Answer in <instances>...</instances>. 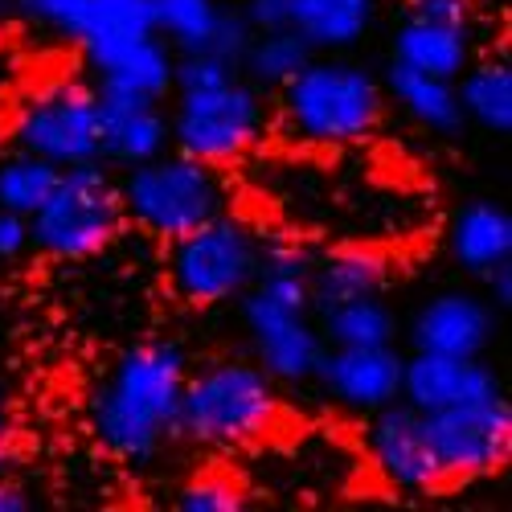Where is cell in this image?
Listing matches in <instances>:
<instances>
[{
	"label": "cell",
	"mask_w": 512,
	"mask_h": 512,
	"mask_svg": "<svg viewBox=\"0 0 512 512\" xmlns=\"http://www.w3.org/2000/svg\"><path fill=\"white\" fill-rule=\"evenodd\" d=\"M33 25L70 37L87 50L152 33V0H13Z\"/></svg>",
	"instance_id": "cell-12"
},
{
	"label": "cell",
	"mask_w": 512,
	"mask_h": 512,
	"mask_svg": "<svg viewBox=\"0 0 512 512\" xmlns=\"http://www.w3.org/2000/svg\"><path fill=\"white\" fill-rule=\"evenodd\" d=\"M406 17L472 29V0H406Z\"/></svg>",
	"instance_id": "cell-29"
},
{
	"label": "cell",
	"mask_w": 512,
	"mask_h": 512,
	"mask_svg": "<svg viewBox=\"0 0 512 512\" xmlns=\"http://www.w3.org/2000/svg\"><path fill=\"white\" fill-rule=\"evenodd\" d=\"M283 402L275 377L259 361H213L185 377L177 439L197 447L238 451L279 426Z\"/></svg>",
	"instance_id": "cell-3"
},
{
	"label": "cell",
	"mask_w": 512,
	"mask_h": 512,
	"mask_svg": "<svg viewBox=\"0 0 512 512\" xmlns=\"http://www.w3.org/2000/svg\"><path fill=\"white\" fill-rule=\"evenodd\" d=\"M496 316L492 304L472 291H439L431 295L410 324V345L418 353H447V357H480L492 345Z\"/></svg>",
	"instance_id": "cell-16"
},
{
	"label": "cell",
	"mask_w": 512,
	"mask_h": 512,
	"mask_svg": "<svg viewBox=\"0 0 512 512\" xmlns=\"http://www.w3.org/2000/svg\"><path fill=\"white\" fill-rule=\"evenodd\" d=\"M291 5L295 0H246L242 17L250 21V29H279L291 25Z\"/></svg>",
	"instance_id": "cell-30"
},
{
	"label": "cell",
	"mask_w": 512,
	"mask_h": 512,
	"mask_svg": "<svg viewBox=\"0 0 512 512\" xmlns=\"http://www.w3.org/2000/svg\"><path fill=\"white\" fill-rule=\"evenodd\" d=\"M177 508L181 512H238L246 508V488L230 476V472H197L193 480H185L177 488Z\"/></svg>",
	"instance_id": "cell-28"
},
{
	"label": "cell",
	"mask_w": 512,
	"mask_h": 512,
	"mask_svg": "<svg viewBox=\"0 0 512 512\" xmlns=\"http://www.w3.org/2000/svg\"><path fill=\"white\" fill-rule=\"evenodd\" d=\"M394 62H402L410 70H422V74L459 78L463 66L472 62V29L406 17L394 33Z\"/></svg>",
	"instance_id": "cell-22"
},
{
	"label": "cell",
	"mask_w": 512,
	"mask_h": 512,
	"mask_svg": "<svg viewBox=\"0 0 512 512\" xmlns=\"http://www.w3.org/2000/svg\"><path fill=\"white\" fill-rule=\"evenodd\" d=\"M365 447H369V463L390 488L414 496L447 488L439 455L431 447V435H426V414H418L410 402L398 398L377 406L365 426Z\"/></svg>",
	"instance_id": "cell-11"
},
{
	"label": "cell",
	"mask_w": 512,
	"mask_h": 512,
	"mask_svg": "<svg viewBox=\"0 0 512 512\" xmlns=\"http://www.w3.org/2000/svg\"><path fill=\"white\" fill-rule=\"evenodd\" d=\"M127 222L119 177L103 160L70 164L58 173L50 197L29 213V246L58 263H82L103 254Z\"/></svg>",
	"instance_id": "cell-5"
},
{
	"label": "cell",
	"mask_w": 512,
	"mask_h": 512,
	"mask_svg": "<svg viewBox=\"0 0 512 512\" xmlns=\"http://www.w3.org/2000/svg\"><path fill=\"white\" fill-rule=\"evenodd\" d=\"M87 66L95 74V91L103 99L164 103L173 95V50L156 33L87 50Z\"/></svg>",
	"instance_id": "cell-14"
},
{
	"label": "cell",
	"mask_w": 512,
	"mask_h": 512,
	"mask_svg": "<svg viewBox=\"0 0 512 512\" xmlns=\"http://www.w3.org/2000/svg\"><path fill=\"white\" fill-rule=\"evenodd\" d=\"M312 58V46L295 33L291 25L279 29H254L250 46L242 54V74L254 82L259 91H279L283 82Z\"/></svg>",
	"instance_id": "cell-24"
},
{
	"label": "cell",
	"mask_w": 512,
	"mask_h": 512,
	"mask_svg": "<svg viewBox=\"0 0 512 512\" xmlns=\"http://www.w3.org/2000/svg\"><path fill=\"white\" fill-rule=\"evenodd\" d=\"M189 361L177 340L132 345L91 394V431L123 463H148L177 439Z\"/></svg>",
	"instance_id": "cell-1"
},
{
	"label": "cell",
	"mask_w": 512,
	"mask_h": 512,
	"mask_svg": "<svg viewBox=\"0 0 512 512\" xmlns=\"http://www.w3.org/2000/svg\"><path fill=\"white\" fill-rule=\"evenodd\" d=\"M103 99V95H99ZM168 148L164 103L144 99H103V164L132 168Z\"/></svg>",
	"instance_id": "cell-18"
},
{
	"label": "cell",
	"mask_w": 512,
	"mask_h": 512,
	"mask_svg": "<svg viewBox=\"0 0 512 512\" xmlns=\"http://www.w3.org/2000/svg\"><path fill=\"white\" fill-rule=\"evenodd\" d=\"M500 394V377L480 357H447V353H418L402 365V402L418 414H435L447 406L480 402Z\"/></svg>",
	"instance_id": "cell-15"
},
{
	"label": "cell",
	"mask_w": 512,
	"mask_h": 512,
	"mask_svg": "<svg viewBox=\"0 0 512 512\" xmlns=\"http://www.w3.org/2000/svg\"><path fill=\"white\" fill-rule=\"evenodd\" d=\"M271 107L250 78H230L205 91H173L168 115V144L205 164H238L267 136Z\"/></svg>",
	"instance_id": "cell-6"
},
{
	"label": "cell",
	"mask_w": 512,
	"mask_h": 512,
	"mask_svg": "<svg viewBox=\"0 0 512 512\" xmlns=\"http://www.w3.org/2000/svg\"><path fill=\"white\" fill-rule=\"evenodd\" d=\"M390 287V259L373 246H332L324 254H312L308 267V300L312 312H328L336 304L381 295Z\"/></svg>",
	"instance_id": "cell-17"
},
{
	"label": "cell",
	"mask_w": 512,
	"mask_h": 512,
	"mask_svg": "<svg viewBox=\"0 0 512 512\" xmlns=\"http://www.w3.org/2000/svg\"><path fill=\"white\" fill-rule=\"evenodd\" d=\"M402 365L406 357L394 345H324L312 377L332 402L373 414L402 398Z\"/></svg>",
	"instance_id": "cell-13"
},
{
	"label": "cell",
	"mask_w": 512,
	"mask_h": 512,
	"mask_svg": "<svg viewBox=\"0 0 512 512\" xmlns=\"http://www.w3.org/2000/svg\"><path fill=\"white\" fill-rule=\"evenodd\" d=\"M426 435H431L447 484L496 476L512 459V406L504 402V394H492L480 402L435 410L426 414Z\"/></svg>",
	"instance_id": "cell-10"
},
{
	"label": "cell",
	"mask_w": 512,
	"mask_h": 512,
	"mask_svg": "<svg viewBox=\"0 0 512 512\" xmlns=\"http://www.w3.org/2000/svg\"><path fill=\"white\" fill-rule=\"evenodd\" d=\"M119 197L127 222L160 242H173L230 209V181L218 164L164 148L160 156L127 168L119 177Z\"/></svg>",
	"instance_id": "cell-4"
},
{
	"label": "cell",
	"mask_w": 512,
	"mask_h": 512,
	"mask_svg": "<svg viewBox=\"0 0 512 512\" xmlns=\"http://www.w3.org/2000/svg\"><path fill=\"white\" fill-rule=\"evenodd\" d=\"M324 345H394L398 340V320L381 295H365V300L336 304L316 316Z\"/></svg>",
	"instance_id": "cell-25"
},
{
	"label": "cell",
	"mask_w": 512,
	"mask_h": 512,
	"mask_svg": "<svg viewBox=\"0 0 512 512\" xmlns=\"http://www.w3.org/2000/svg\"><path fill=\"white\" fill-rule=\"evenodd\" d=\"M222 13L218 0H152V33L168 41L173 54L205 50Z\"/></svg>",
	"instance_id": "cell-26"
},
{
	"label": "cell",
	"mask_w": 512,
	"mask_h": 512,
	"mask_svg": "<svg viewBox=\"0 0 512 512\" xmlns=\"http://www.w3.org/2000/svg\"><path fill=\"white\" fill-rule=\"evenodd\" d=\"M13 459H17V431H13V418L0 410V476H9Z\"/></svg>",
	"instance_id": "cell-32"
},
{
	"label": "cell",
	"mask_w": 512,
	"mask_h": 512,
	"mask_svg": "<svg viewBox=\"0 0 512 512\" xmlns=\"http://www.w3.org/2000/svg\"><path fill=\"white\" fill-rule=\"evenodd\" d=\"M488 283V304L496 308H508L512 304V259L508 263H496L488 275H480Z\"/></svg>",
	"instance_id": "cell-31"
},
{
	"label": "cell",
	"mask_w": 512,
	"mask_h": 512,
	"mask_svg": "<svg viewBox=\"0 0 512 512\" xmlns=\"http://www.w3.org/2000/svg\"><path fill=\"white\" fill-rule=\"evenodd\" d=\"M17 144L58 168L103 160V99L95 82H54L17 115Z\"/></svg>",
	"instance_id": "cell-9"
},
{
	"label": "cell",
	"mask_w": 512,
	"mask_h": 512,
	"mask_svg": "<svg viewBox=\"0 0 512 512\" xmlns=\"http://www.w3.org/2000/svg\"><path fill=\"white\" fill-rule=\"evenodd\" d=\"M447 246L463 271L488 275L496 263L512 259V213L496 201H467L455 213Z\"/></svg>",
	"instance_id": "cell-20"
},
{
	"label": "cell",
	"mask_w": 512,
	"mask_h": 512,
	"mask_svg": "<svg viewBox=\"0 0 512 512\" xmlns=\"http://www.w3.org/2000/svg\"><path fill=\"white\" fill-rule=\"evenodd\" d=\"M459 91V107L463 119L484 127L492 136H508L512 132V66L500 58H484V62H467L463 74L455 78Z\"/></svg>",
	"instance_id": "cell-23"
},
{
	"label": "cell",
	"mask_w": 512,
	"mask_h": 512,
	"mask_svg": "<svg viewBox=\"0 0 512 512\" xmlns=\"http://www.w3.org/2000/svg\"><path fill=\"white\" fill-rule=\"evenodd\" d=\"M250 349L275 381H308L324 353V336L304 275H254L238 295Z\"/></svg>",
	"instance_id": "cell-7"
},
{
	"label": "cell",
	"mask_w": 512,
	"mask_h": 512,
	"mask_svg": "<svg viewBox=\"0 0 512 512\" xmlns=\"http://www.w3.org/2000/svg\"><path fill=\"white\" fill-rule=\"evenodd\" d=\"M279 95V132L316 152L353 148L377 132L386 115V87L357 62L336 54H312Z\"/></svg>",
	"instance_id": "cell-2"
},
{
	"label": "cell",
	"mask_w": 512,
	"mask_h": 512,
	"mask_svg": "<svg viewBox=\"0 0 512 512\" xmlns=\"http://www.w3.org/2000/svg\"><path fill=\"white\" fill-rule=\"evenodd\" d=\"M386 99H394L418 127L435 136H459L463 132V107H459V91L455 78H439V74H422L410 70L402 62H390L386 70Z\"/></svg>",
	"instance_id": "cell-19"
},
{
	"label": "cell",
	"mask_w": 512,
	"mask_h": 512,
	"mask_svg": "<svg viewBox=\"0 0 512 512\" xmlns=\"http://www.w3.org/2000/svg\"><path fill=\"white\" fill-rule=\"evenodd\" d=\"M377 9L381 0H295L291 29L308 41L312 54H340L365 41Z\"/></svg>",
	"instance_id": "cell-21"
},
{
	"label": "cell",
	"mask_w": 512,
	"mask_h": 512,
	"mask_svg": "<svg viewBox=\"0 0 512 512\" xmlns=\"http://www.w3.org/2000/svg\"><path fill=\"white\" fill-rule=\"evenodd\" d=\"M0 13H5V0H0Z\"/></svg>",
	"instance_id": "cell-34"
},
{
	"label": "cell",
	"mask_w": 512,
	"mask_h": 512,
	"mask_svg": "<svg viewBox=\"0 0 512 512\" xmlns=\"http://www.w3.org/2000/svg\"><path fill=\"white\" fill-rule=\"evenodd\" d=\"M263 234L238 213H218L205 226L168 242V283L189 308L230 304L259 275Z\"/></svg>",
	"instance_id": "cell-8"
},
{
	"label": "cell",
	"mask_w": 512,
	"mask_h": 512,
	"mask_svg": "<svg viewBox=\"0 0 512 512\" xmlns=\"http://www.w3.org/2000/svg\"><path fill=\"white\" fill-rule=\"evenodd\" d=\"M29 492L17 484V480H9V476H0V512H29Z\"/></svg>",
	"instance_id": "cell-33"
},
{
	"label": "cell",
	"mask_w": 512,
	"mask_h": 512,
	"mask_svg": "<svg viewBox=\"0 0 512 512\" xmlns=\"http://www.w3.org/2000/svg\"><path fill=\"white\" fill-rule=\"evenodd\" d=\"M58 173H62L58 164H50L46 156H33L25 148L5 156V160H0V209L29 218V213L50 197Z\"/></svg>",
	"instance_id": "cell-27"
}]
</instances>
